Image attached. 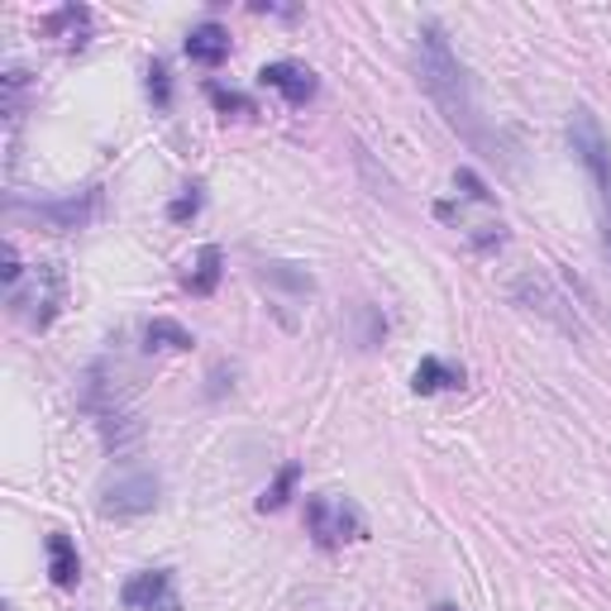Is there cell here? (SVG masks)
<instances>
[{"instance_id":"cell-15","label":"cell","mask_w":611,"mask_h":611,"mask_svg":"<svg viewBox=\"0 0 611 611\" xmlns=\"http://www.w3.org/2000/svg\"><path fill=\"white\" fill-rule=\"evenodd\" d=\"M144 340H148V349H167V354H182V349H191L196 340H191V330H182L177 320H148V330H144Z\"/></svg>"},{"instance_id":"cell-6","label":"cell","mask_w":611,"mask_h":611,"mask_svg":"<svg viewBox=\"0 0 611 611\" xmlns=\"http://www.w3.org/2000/svg\"><path fill=\"white\" fill-rule=\"evenodd\" d=\"M158 478L153 473H130V478H120L105 487L101 497V516H111V521H130V516H148L158 507Z\"/></svg>"},{"instance_id":"cell-14","label":"cell","mask_w":611,"mask_h":611,"mask_svg":"<svg viewBox=\"0 0 611 611\" xmlns=\"http://www.w3.org/2000/svg\"><path fill=\"white\" fill-rule=\"evenodd\" d=\"M258 282H272V287H292L297 297H311L315 292V278L297 263H263L258 268Z\"/></svg>"},{"instance_id":"cell-19","label":"cell","mask_w":611,"mask_h":611,"mask_svg":"<svg viewBox=\"0 0 611 611\" xmlns=\"http://www.w3.org/2000/svg\"><path fill=\"white\" fill-rule=\"evenodd\" d=\"M196 210H201V187H187V196H177V201L167 206V216H173V220H191Z\"/></svg>"},{"instance_id":"cell-9","label":"cell","mask_w":611,"mask_h":611,"mask_svg":"<svg viewBox=\"0 0 611 611\" xmlns=\"http://www.w3.org/2000/svg\"><path fill=\"white\" fill-rule=\"evenodd\" d=\"M258 82L272 86L282 101H292V105H306L315 96V72L301 68V63H268L263 72H258Z\"/></svg>"},{"instance_id":"cell-12","label":"cell","mask_w":611,"mask_h":611,"mask_svg":"<svg viewBox=\"0 0 611 611\" xmlns=\"http://www.w3.org/2000/svg\"><path fill=\"white\" fill-rule=\"evenodd\" d=\"M49 573L58 588H76V578H82V559L68 535H49Z\"/></svg>"},{"instance_id":"cell-4","label":"cell","mask_w":611,"mask_h":611,"mask_svg":"<svg viewBox=\"0 0 611 611\" xmlns=\"http://www.w3.org/2000/svg\"><path fill=\"white\" fill-rule=\"evenodd\" d=\"M511 297L526 306L530 315H540V320H549L559 334H569V340H588V330H583V315L573 311L569 301L559 297V287L545 278V272H521V278L511 282Z\"/></svg>"},{"instance_id":"cell-18","label":"cell","mask_w":611,"mask_h":611,"mask_svg":"<svg viewBox=\"0 0 611 611\" xmlns=\"http://www.w3.org/2000/svg\"><path fill=\"white\" fill-rule=\"evenodd\" d=\"M148 96L158 101V105L173 101V91H167V68L158 63V58H153V63H148Z\"/></svg>"},{"instance_id":"cell-17","label":"cell","mask_w":611,"mask_h":611,"mask_svg":"<svg viewBox=\"0 0 611 611\" xmlns=\"http://www.w3.org/2000/svg\"><path fill=\"white\" fill-rule=\"evenodd\" d=\"M210 101H216V111H239V115H253V105L239 96V91H225V86H210Z\"/></svg>"},{"instance_id":"cell-1","label":"cell","mask_w":611,"mask_h":611,"mask_svg":"<svg viewBox=\"0 0 611 611\" xmlns=\"http://www.w3.org/2000/svg\"><path fill=\"white\" fill-rule=\"evenodd\" d=\"M416 72H421V86L431 91V101L445 111L449 130L464 134L468 144H487L478 105H473V96H468V76H464V68H458V58L449 49V34L435 20L421 24V34H416Z\"/></svg>"},{"instance_id":"cell-5","label":"cell","mask_w":611,"mask_h":611,"mask_svg":"<svg viewBox=\"0 0 611 611\" xmlns=\"http://www.w3.org/2000/svg\"><path fill=\"white\" fill-rule=\"evenodd\" d=\"M10 306H14V315H24L34 330L53 325L58 306H63V272H58V263H39L29 287H14L10 292Z\"/></svg>"},{"instance_id":"cell-2","label":"cell","mask_w":611,"mask_h":611,"mask_svg":"<svg viewBox=\"0 0 611 611\" xmlns=\"http://www.w3.org/2000/svg\"><path fill=\"white\" fill-rule=\"evenodd\" d=\"M306 530L315 535L320 549H340V545L363 540V535H369V526H363V511L349 497H334V493L306 497Z\"/></svg>"},{"instance_id":"cell-11","label":"cell","mask_w":611,"mask_h":611,"mask_svg":"<svg viewBox=\"0 0 611 611\" xmlns=\"http://www.w3.org/2000/svg\"><path fill=\"white\" fill-rule=\"evenodd\" d=\"M220 272H225V253L216 249V244H206V249L196 253L191 272H187V292L191 297H210L220 287Z\"/></svg>"},{"instance_id":"cell-7","label":"cell","mask_w":611,"mask_h":611,"mask_svg":"<svg viewBox=\"0 0 611 611\" xmlns=\"http://www.w3.org/2000/svg\"><path fill=\"white\" fill-rule=\"evenodd\" d=\"M120 598H125L130 611H182L177 583H173V573H167V569H144V573H134Z\"/></svg>"},{"instance_id":"cell-21","label":"cell","mask_w":611,"mask_h":611,"mask_svg":"<svg viewBox=\"0 0 611 611\" xmlns=\"http://www.w3.org/2000/svg\"><path fill=\"white\" fill-rule=\"evenodd\" d=\"M435 611H458V607H449V602H439V607H435Z\"/></svg>"},{"instance_id":"cell-16","label":"cell","mask_w":611,"mask_h":611,"mask_svg":"<svg viewBox=\"0 0 611 611\" xmlns=\"http://www.w3.org/2000/svg\"><path fill=\"white\" fill-rule=\"evenodd\" d=\"M297 478H301V468L297 464H282V473H278V483L268 487L263 497H258V511H278V507H287V497H292V487H297Z\"/></svg>"},{"instance_id":"cell-3","label":"cell","mask_w":611,"mask_h":611,"mask_svg":"<svg viewBox=\"0 0 611 611\" xmlns=\"http://www.w3.org/2000/svg\"><path fill=\"white\" fill-rule=\"evenodd\" d=\"M569 144L578 153V163L588 167L592 187H598L602 206H607V220H611V139L602 134L598 115H592L588 105H578V111L569 115Z\"/></svg>"},{"instance_id":"cell-8","label":"cell","mask_w":611,"mask_h":611,"mask_svg":"<svg viewBox=\"0 0 611 611\" xmlns=\"http://www.w3.org/2000/svg\"><path fill=\"white\" fill-rule=\"evenodd\" d=\"M96 191H82V196H58V201H39L34 206V220L58 229V235H68V229H82L91 216H96Z\"/></svg>"},{"instance_id":"cell-20","label":"cell","mask_w":611,"mask_h":611,"mask_svg":"<svg viewBox=\"0 0 611 611\" xmlns=\"http://www.w3.org/2000/svg\"><path fill=\"white\" fill-rule=\"evenodd\" d=\"M602 249H607V258H611V220H607V229H602Z\"/></svg>"},{"instance_id":"cell-13","label":"cell","mask_w":611,"mask_h":611,"mask_svg":"<svg viewBox=\"0 0 611 611\" xmlns=\"http://www.w3.org/2000/svg\"><path fill=\"white\" fill-rule=\"evenodd\" d=\"M421 396H431V392H449V387H464V369H454V363L445 359H421V369H416V382H411Z\"/></svg>"},{"instance_id":"cell-10","label":"cell","mask_w":611,"mask_h":611,"mask_svg":"<svg viewBox=\"0 0 611 611\" xmlns=\"http://www.w3.org/2000/svg\"><path fill=\"white\" fill-rule=\"evenodd\" d=\"M187 58H191V63H201V68H220L225 58H229V34L216 20L196 24L191 34H187Z\"/></svg>"}]
</instances>
